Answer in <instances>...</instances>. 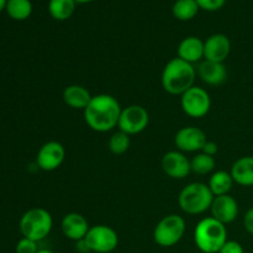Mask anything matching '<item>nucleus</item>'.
Masks as SVG:
<instances>
[{
  "label": "nucleus",
  "instance_id": "f257e3e1",
  "mask_svg": "<svg viewBox=\"0 0 253 253\" xmlns=\"http://www.w3.org/2000/svg\"><path fill=\"white\" fill-rule=\"evenodd\" d=\"M120 103L109 94H99L91 98L84 110L85 123L96 132H108L119 125L121 115Z\"/></svg>",
  "mask_w": 253,
  "mask_h": 253
},
{
  "label": "nucleus",
  "instance_id": "f03ea898",
  "mask_svg": "<svg viewBox=\"0 0 253 253\" xmlns=\"http://www.w3.org/2000/svg\"><path fill=\"white\" fill-rule=\"evenodd\" d=\"M197 71L194 66L179 57L172 58L162 72V86L172 95H182L194 86Z\"/></svg>",
  "mask_w": 253,
  "mask_h": 253
},
{
  "label": "nucleus",
  "instance_id": "7ed1b4c3",
  "mask_svg": "<svg viewBox=\"0 0 253 253\" xmlns=\"http://www.w3.org/2000/svg\"><path fill=\"white\" fill-rule=\"evenodd\" d=\"M226 241V225L211 216L198 222L194 230V242L203 253H219Z\"/></svg>",
  "mask_w": 253,
  "mask_h": 253
},
{
  "label": "nucleus",
  "instance_id": "20e7f679",
  "mask_svg": "<svg viewBox=\"0 0 253 253\" xmlns=\"http://www.w3.org/2000/svg\"><path fill=\"white\" fill-rule=\"evenodd\" d=\"M214 194L209 185L200 182H194L183 188L180 192L178 203L180 209L189 215L203 214L211 208Z\"/></svg>",
  "mask_w": 253,
  "mask_h": 253
},
{
  "label": "nucleus",
  "instance_id": "39448f33",
  "mask_svg": "<svg viewBox=\"0 0 253 253\" xmlns=\"http://www.w3.org/2000/svg\"><path fill=\"white\" fill-rule=\"evenodd\" d=\"M53 226L52 215L43 208H34L25 212L20 219V232L22 237L32 241H42L51 232Z\"/></svg>",
  "mask_w": 253,
  "mask_h": 253
},
{
  "label": "nucleus",
  "instance_id": "423d86ee",
  "mask_svg": "<svg viewBox=\"0 0 253 253\" xmlns=\"http://www.w3.org/2000/svg\"><path fill=\"white\" fill-rule=\"evenodd\" d=\"M185 232V221L175 214L163 217L153 231L155 242L161 247H172L183 239Z\"/></svg>",
  "mask_w": 253,
  "mask_h": 253
},
{
  "label": "nucleus",
  "instance_id": "0eeeda50",
  "mask_svg": "<svg viewBox=\"0 0 253 253\" xmlns=\"http://www.w3.org/2000/svg\"><path fill=\"white\" fill-rule=\"evenodd\" d=\"M91 253H110L118 247V232L106 225H95L84 237Z\"/></svg>",
  "mask_w": 253,
  "mask_h": 253
},
{
  "label": "nucleus",
  "instance_id": "6e6552de",
  "mask_svg": "<svg viewBox=\"0 0 253 253\" xmlns=\"http://www.w3.org/2000/svg\"><path fill=\"white\" fill-rule=\"evenodd\" d=\"M180 98L183 111L190 118L199 119L207 115L211 108V99L209 93L200 86H192Z\"/></svg>",
  "mask_w": 253,
  "mask_h": 253
},
{
  "label": "nucleus",
  "instance_id": "1a4fd4ad",
  "mask_svg": "<svg viewBox=\"0 0 253 253\" xmlns=\"http://www.w3.org/2000/svg\"><path fill=\"white\" fill-rule=\"evenodd\" d=\"M148 123H150V115L143 106L130 105L121 111L118 127L128 136L137 135L146 130Z\"/></svg>",
  "mask_w": 253,
  "mask_h": 253
},
{
  "label": "nucleus",
  "instance_id": "9d476101",
  "mask_svg": "<svg viewBox=\"0 0 253 253\" xmlns=\"http://www.w3.org/2000/svg\"><path fill=\"white\" fill-rule=\"evenodd\" d=\"M64 158H66V150L63 145L57 141H49L40 148L36 162L42 170L52 172L61 167Z\"/></svg>",
  "mask_w": 253,
  "mask_h": 253
},
{
  "label": "nucleus",
  "instance_id": "9b49d317",
  "mask_svg": "<svg viewBox=\"0 0 253 253\" xmlns=\"http://www.w3.org/2000/svg\"><path fill=\"white\" fill-rule=\"evenodd\" d=\"M207 135L204 131L195 126L183 127L175 133L174 143L180 152H198L202 151L207 142Z\"/></svg>",
  "mask_w": 253,
  "mask_h": 253
},
{
  "label": "nucleus",
  "instance_id": "f8f14e48",
  "mask_svg": "<svg viewBox=\"0 0 253 253\" xmlns=\"http://www.w3.org/2000/svg\"><path fill=\"white\" fill-rule=\"evenodd\" d=\"M231 52V42L224 34H215L204 41V59L224 63Z\"/></svg>",
  "mask_w": 253,
  "mask_h": 253
},
{
  "label": "nucleus",
  "instance_id": "ddd939ff",
  "mask_svg": "<svg viewBox=\"0 0 253 253\" xmlns=\"http://www.w3.org/2000/svg\"><path fill=\"white\" fill-rule=\"evenodd\" d=\"M162 169L173 179H183L192 172L190 161L180 151H170L163 156Z\"/></svg>",
  "mask_w": 253,
  "mask_h": 253
},
{
  "label": "nucleus",
  "instance_id": "4468645a",
  "mask_svg": "<svg viewBox=\"0 0 253 253\" xmlns=\"http://www.w3.org/2000/svg\"><path fill=\"white\" fill-rule=\"evenodd\" d=\"M210 210H211V217L224 225L231 224L239 216V204L229 194L215 197Z\"/></svg>",
  "mask_w": 253,
  "mask_h": 253
},
{
  "label": "nucleus",
  "instance_id": "2eb2a0df",
  "mask_svg": "<svg viewBox=\"0 0 253 253\" xmlns=\"http://www.w3.org/2000/svg\"><path fill=\"white\" fill-rule=\"evenodd\" d=\"M61 229L67 239L77 242L86 236L90 227L83 215L78 212H69L62 220Z\"/></svg>",
  "mask_w": 253,
  "mask_h": 253
},
{
  "label": "nucleus",
  "instance_id": "dca6fc26",
  "mask_svg": "<svg viewBox=\"0 0 253 253\" xmlns=\"http://www.w3.org/2000/svg\"><path fill=\"white\" fill-rule=\"evenodd\" d=\"M197 73L204 83L209 85H220L227 78V71L224 63L204 59L198 66Z\"/></svg>",
  "mask_w": 253,
  "mask_h": 253
},
{
  "label": "nucleus",
  "instance_id": "f3484780",
  "mask_svg": "<svg viewBox=\"0 0 253 253\" xmlns=\"http://www.w3.org/2000/svg\"><path fill=\"white\" fill-rule=\"evenodd\" d=\"M178 57L190 64L204 58V41L195 36L185 37L178 46Z\"/></svg>",
  "mask_w": 253,
  "mask_h": 253
},
{
  "label": "nucleus",
  "instance_id": "a211bd4d",
  "mask_svg": "<svg viewBox=\"0 0 253 253\" xmlns=\"http://www.w3.org/2000/svg\"><path fill=\"white\" fill-rule=\"evenodd\" d=\"M63 100L69 108L76 109V110H85L86 106L89 105L91 100V94L89 90L84 86L78 85V84H73V85H68L63 90Z\"/></svg>",
  "mask_w": 253,
  "mask_h": 253
},
{
  "label": "nucleus",
  "instance_id": "6ab92c4d",
  "mask_svg": "<svg viewBox=\"0 0 253 253\" xmlns=\"http://www.w3.org/2000/svg\"><path fill=\"white\" fill-rule=\"evenodd\" d=\"M231 175L234 182L242 187H252L253 185V156H245L239 158L232 165Z\"/></svg>",
  "mask_w": 253,
  "mask_h": 253
},
{
  "label": "nucleus",
  "instance_id": "aec40b11",
  "mask_svg": "<svg viewBox=\"0 0 253 253\" xmlns=\"http://www.w3.org/2000/svg\"><path fill=\"white\" fill-rule=\"evenodd\" d=\"M234 183L235 182L231 173L226 172V170H217L210 177L208 185H209L214 197H220V195L229 194L230 190L232 189Z\"/></svg>",
  "mask_w": 253,
  "mask_h": 253
},
{
  "label": "nucleus",
  "instance_id": "412c9836",
  "mask_svg": "<svg viewBox=\"0 0 253 253\" xmlns=\"http://www.w3.org/2000/svg\"><path fill=\"white\" fill-rule=\"evenodd\" d=\"M76 6V0H49L48 12L53 19L64 21L74 14Z\"/></svg>",
  "mask_w": 253,
  "mask_h": 253
},
{
  "label": "nucleus",
  "instance_id": "4be33fe9",
  "mask_svg": "<svg viewBox=\"0 0 253 253\" xmlns=\"http://www.w3.org/2000/svg\"><path fill=\"white\" fill-rule=\"evenodd\" d=\"M5 10L11 19L24 21L31 16L32 2L30 0H7Z\"/></svg>",
  "mask_w": 253,
  "mask_h": 253
},
{
  "label": "nucleus",
  "instance_id": "5701e85b",
  "mask_svg": "<svg viewBox=\"0 0 253 253\" xmlns=\"http://www.w3.org/2000/svg\"><path fill=\"white\" fill-rule=\"evenodd\" d=\"M199 9V5L195 0H175L172 7V14L180 21H188L197 16Z\"/></svg>",
  "mask_w": 253,
  "mask_h": 253
},
{
  "label": "nucleus",
  "instance_id": "b1692460",
  "mask_svg": "<svg viewBox=\"0 0 253 253\" xmlns=\"http://www.w3.org/2000/svg\"><path fill=\"white\" fill-rule=\"evenodd\" d=\"M190 167H192V172L197 173V174H209L210 172L214 170L215 160L211 156H208L205 153L200 152L190 161Z\"/></svg>",
  "mask_w": 253,
  "mask_h": 253
},
{
  "label": "nucleus",
  "instance_id": "393cba45",
  "mask_svg": "<svg viewBox=\"0 0 253 253\" xmlns=\"http://www.w3.org/2000/svg\"><path fill=\"white\" fill-rule=\"evenodd\" d=\"M130 136L123 131H118V132L113 133V136L109 140L108 146L110 152L114 155H124L130 147Z\"/></svg>",
  "mask_w": 253,
  "mask_h": 253
},
{
  "label": "nucleus",
  "instance_id": "a878e982",
  "mask_svg": "<svg viewBox=\"0 0 253 253\" xmlns=\"http://www.w3.org/2000/svg\"><path fill=\"white\" fill-rule=\"evenodd\" d=\"M15 252L16 253H37L39 252V246H37L36 241L22 237L15 247Z\"/></svg>",
  "mask_w": 253,
  "mask_h": 253
},
{
  "label": "nucleus",
  "instance_id": "bb28decb",
  "mask_svg": "<svg viewBox=\"0 0 253 253\" xmlns=\"http://www.w3.org/2000/svg\"><path fill=\"white\" fill-rule=\"evenodd\" d=\"M200 9L207 11H216L225 5L226 0H195Z\"/></svg>",
  "mask_w": 253,
  "mask_h": 253
},
{
  "label": "nucleus",
  "instance_id": "cd10ccee",
  "mask_svg": "<svg viewBox=\"0 0 253 253\" xmlns=\"http://www.w3.org/2000/svg\"><path fill=\"white\" fill-rule=\"evenodd\" d=\"M219 253H245L244 247L237 241H226Z\"/></svg>",
  "mask_w": 253,
  "mask_h": 253
},
{
  "label": "nucleus",
  "instance_id": "c85d7f7f",
  "mask_svg": "<svg viewBox=\"0 0 253 253\" xmlns=\"http://www.w3.org/2000/svg\"><path fill=\"white\" fill-rule=\"evenodd\" d=\"M244 225L246 231L253 236V208L249 209L244 216Z\"/></svg>",
  "mask_w": 253,
  "mask_h": 253
},
{
  "label": "nucleus",
  "instance_id": "c756f323",
  "mask_svg": "<svg viewBox=\"0 0 253 253\" xmlns=\"http://www.w3.org/2000/svg\"><path fill=\"white\" fill-rule=\"evenodd\" d=\"M217 151H219V147H217L216 143L212 142V141H207L202 148L203 153H205V155L208 156H211V157H214V156L216 155Z\"/></svg>",
  "mask_w": 253,
  "mask_h": 253
},
{
  "label": "nucleus",
  "instance_id": "7c9ffc66",
  "mask_svg": "<svg viewBox=\"0 0 253 253\" xmlns=\"http://www.w3.org/2000/svg\"><path fill=\"white\" fill-rule=\"evenodd\" d=\"M77 251L81 252V253H88L90 252V250H89L88 245H86L85 240H81V241H77Z\"/></svg>",
  "mask_w": 253,
  "mask_h": 253
},
{
  "label": "nucleus",
  "instance_id": "2f4dec72",
  "mask_svg": "<svg viewBox=\"0 0 253 253\" xmlns=\"http://www.w3.org/2000/svg\"><path fill=\"white\" fill-rule=\"evenodd\" d=\"M6 2H7V0H0V12H1L5 7H6Z\"/></svg>",
  "mask_w": 253,
  "mask_h": 253
},
{
  "label": "nucleus",
  "instance_id": "473e14b6",
  "mask_svg": "<svg viewBox=\"0 0 253 253\" xmlns=\"http://www.w3.org/2000/svg\"><path fill=\"white\" fill-rule=\"evenodd\" d=\"M77 4H84V2H90L94 1V0H76Z\"/></svg>",
  "mask_w": 253,
  "mask_h": 253
},
{
  "label": "nucleus",
  "instance_id": "72a5a7b5",
  "mask_svg": "<svg viewBox=\"0 0 253 253\" xmlns=\"http://www.w3.org/2000/svg\"><path fill=\"white\" fill-rule=\"evenodd\" d=\"M37 253H53V252L49 251V250H39V252Z\"/></svg>",
  "mask_w": 253,
  "mask_h": 253
}]
</instances>
